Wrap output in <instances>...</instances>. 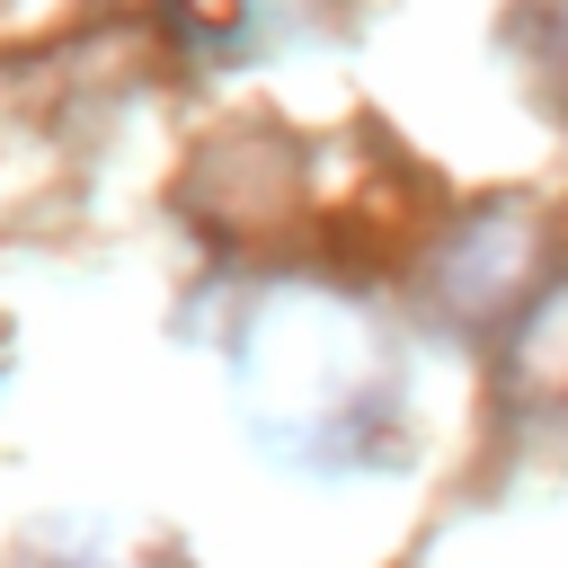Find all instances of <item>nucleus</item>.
Here are the masks:
<instances>
[{"label":"nucleus","instance_id":"2","mask_svg":"<svg viewBox=\"0 0 568 568\" xmlns=\"http://www.w3.org/2000/svg\"><path fill=\"white\" fill-rule=\"evenodd\" d=\"M524 266H532L524 213H515V204H497V213H479V222L453 240V257H444V293H453L462 311H497V302L524 284Z\"/></svg>","mask_w":568,"mask_h":568},{"label":"nucleus","instance_id":"1","mask_svg":"<svg viewBox=\"0 0 568 568\" xmlns=\"http://www.w3.org/2000/svg\"><path fill=\"white\" fill-rule=\"evenodd\" d=\"M240 390H248L266 444H284L302 462H346L355 435L390 399V364H382V337L346 302L275 293L240 337Z\"/></svg>","mask_w":568,"mask_h":568},{"label":"nucleus","instance_id":"3","mask_svg":"<svg viewBox=\"0 0 568 568\" xmlns=\"http://www.w3.org/2000/svg\"><path fill=\"white\" fill-rule=\"evenodd\" d=\"M169 9H178L195 36H231V27L248 18V0H169Z\"/></svg>","mask_w":568,"mask_h":568}]
</instances>
